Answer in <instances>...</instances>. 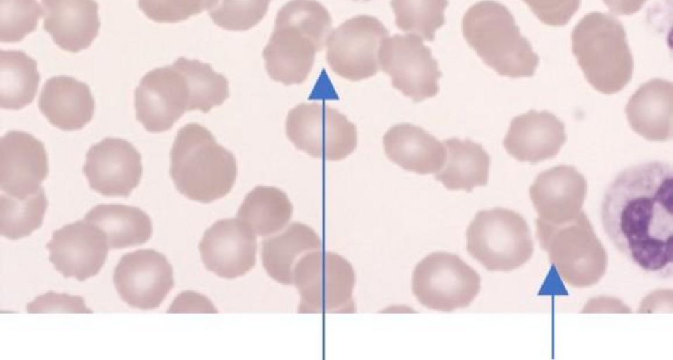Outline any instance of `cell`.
<instances>
[{
  "mask_svg": "<svg viewBox=\"0 0 673 360\" xmlns=\"http://www.w3.org/2000/svg\"><path fill=\"white\" fill-rule=\"evenodd\" d=\"M462 32L468 44L499 75H534L539 56L505 5L493 0L474 4L463 17Z\"/></svg>",
  "mask_w": 673,
  "mask_h": 360,
  "instance_id": "cell-3",
  "label": "cell"
},
{
  "mask_svg": "<svg viewBox=\"0 0 673 360\" xmlns=\"http://www.w3.org/2000/svg\"><path fill=\"white\" fill-rule=\"evenodd\" d=\"M352 1L354 2H358V3H366V2L371 1V0H352Z\"/></svg>",
  "mask_w": 673,
  "mask_h": 360,
  "instance_id": "cell-36",
  "label": "cell"
},
{
  "mask_svg": "<svg viewBox=\"0 0 673 360\" xmlns=\"http://www.w3.org/2000/svg\"><path fill=\"white\" fill-rule=\"evenodd\" d=\"M647 0H603L610 11L617 15H629L639 11Z\"/></svg>",
  "mask_w": 673,
  "mask_h": 360,
  "instance_id": "cell-35",
  "label": "cell"
},
{
  "mask_svg": "<svg viewBox=\"0 0 673 360\" xmlns=\"http://www.w3.org/2000/svg\"><path fill=\"white\" fill-rule=\"evenodd\" d=\"M448 0H392L395 23L406 32H414L428 41L435 39V31L445 23L444 11Z\"/></svg>",
  "mask_w": 673,
  "mask_h": 360,
  "instance_id": "cell-28",
  "label": "cell"
},
{
  "mask_svg": "<svg viewBox=\"0 0 673 360\" xmlns=\"http://www.w3.org/2000/svg\"><path fill=\"white\" fill-rule=\"evenodd\" d=\"M292 214L293 205L283 191L257 186L246 195L236 217L255 235L266 237L284 229Z\"/></svg>",
  "mask_w": 673,
  "mask_h": 360,
  "instance_id": "cell-25",
  "label": "cell"
},
{
  "mask_svg": "<svg viewBox=\"0 0 673 360\" xmlns=\"http://www.w3.org/2000/svg\"><path fill=\"white\" fill-rule=\"evenodd\" d=\"M446 150L444 162L434 175L450 191L471 192L476 186H485L489 179L490 156L482 146L471 139L454 137L443 141Z\"/></svg>",
  "mask_w": 673,
  "mask_h": 360,
  "instance_id": "cell-23",
  "label": "cell"
},
{
  "mask_svg": "<svg viewBox=\"0 0 673 360\" xmlns=\"http://www.w3.org/2000/svg\"><path fill=\"white\" fill-rule=\"evenodd\" d=\"M84 219L105 233L110 249L141 245L146 243L152 235L150 217L136 207L122 204H101L89 211Z\"/></svg>",
  "mask_w": 673,
  "mask_h": 360,
  "instance_id": "cell-24",
  "label": "cell"
},
{
  "mask_svg": "<svg viewBox=\"0 0 673 360\" xmlns=\"http://www.w3.org/2000/svg\"><path fill=\"white\" fill-rule=\"evenodd\" d=\"M411 288L423 306L451 312L470 305L480 290V277L458 255L436 252L417 264Z\"/></svg>",
  "mask_w": 673,
  "mask_h": 360,
  "instance_id": "cell-7",
  "label": "cell"
},
{
  "mask_svg": "<svg viewBox=\"0 0 673 360\" xmlns=\"http://www.w3.org/2000/svg\"><path fill=\"white\" fill-rule=\"evenodd\" d=\"M271 0H219L208 11L219 27L232 31H244L256 25L265 15Z\"/></svg>",
  "mask_w": 673,
  "mask_h": 360,
  "instance_id": "cell-31",
  "label": "cell"
},
{
  "mask_svg": "<svg viewBox=\"0 0 673 360\" xmlns=\"http://www.w3.org/2000/svg\"><path fill=\"white\" fill-rule=\"evenodd\" d=\"M673 86L669 81L653 79L643 84L629 98L625 108L632 129L649 141H664L672 137Z\"/></svg>",
  "mask_w": 673,
  "mask_h": 360,
  "instance_id": "cell-20",
  "label": "cell"
},
{
  "mask_svg": "<svg viewBox=\"0 0 673 360\" xmlns=\"http://www.w3.org/2000/svg\"><path fill=\"white\" fill-rule=\"evenodd\" d=\"M39 81L36 60L20 50H1V108L19 110L31 103Z\"/></svg>",
  "mask_w": 673,
  "mask_h": 360,
  "instance_id": "cell-26",
  "label": "cell"
},
{
  "mask_svg": "<svg viewBox=\"0 0 673 360\" xmlns=\"http://www.w3.org/2000/svg\"><path fill=\"white\" fill-rule=\"evenodd\" d=\"M169 174L177 191L209 203L226 195L237 176L233 154L206 127L189 123L178 131L170 151Z\"/></svg>",
  "mask_w": 673,
  "mask_h": 360,
  "instance_id": "cell-2",
  "label": "cell"
},
{
  "mask_svg": "<svg viewBox=\"0 0 673 360\" xmlns=\"http://www.w3.org/2000/svg\"><path fill=\"white\" fill-rule=\"evenodd\" d=\"M191 89L181 57L146 74L134 91L136 118L149 132L169 130L191 110Z\"/></svg>",
  "mask_w": 673,
  "mask_h": 360,
  "instance_id": "cell-9",
  "label": "cell"
},
{
  "mask_svg": "<svg viewBox=\"0 0 673 360\" xmlns=\"http://www.w3.org/2000/svg\"><path fill=\"white\" fill-rule=\"evenodd\" d=\"M46 248L56 270L79 281L98 274L109 249L105 233L84 219L55 230Z\"/></svg>",
  "mask_w": 673,
  "mask_h": 360,
  "instance_id": "cell-13",
  "label": "cell"
},
{
  "mask_svg": "<svg viewBox=\"0 0 673 360\" xmlns=\"http://www.w3.org/2000/svg\"><path fill=\"white\" fill-rule=\"evenodd\" d=\"M199 250L208 271L232 279L245 275L255 266L257 239L253 231L238 218L224 219L205 231Z\"/></svg>",
  "mask_w": 673,
  "mask_h": 360,
  "instance_id": "cell-14",
  "label": "cell"
},
{
  "mask_svg": "<svg viewBox=\"0 0 673 360\" xmlns=\"http://www.w3.org/2000/svg\"><path fill=\"white\" fill-rule=\"evenodd\" d=\"M47 206L48 201L43 187L24 198H16L1 193V235L11 240L30 236L42 225Z\"/></svg>",
  "mask_w": 673,
  "mask_h": 360,
  "instance_id": "cell-27",
  "label": "cell"
},
{
  "mask_svg": "<svg viewBox=\"0 0 673 360\" xmlns=\"http://www.w3.org/2000/svg\"><path fill=\"white\" fill-rule=\"evenodd\" d=\"M382 68L390 76L392 86L415 103L439 92L442 73L437 60L420 37L395 36L383 58Z\"/></svg>",
  "mask_w": 673,
  "mask_h": 360,
  "instance_id": "cell-11",
  "label": "cell"
},
{
  "mask_svg": "<svg viewBox=\"0 0 673 360\" xmlns=\"http://www.w3.org/2000/svg\"><path fill=\"white\" fill-rule=\"evenodd\" d=\"M38 103L48 121L63 131L83 128L92 119L95 105L89 86L65 75L46 80Z\"/></svg>",
  "mask_w": 673,
  "mask_h": 360,
  "instance_id": "cell-18",
  "label": "cell"
},
{
  "mask_svg": "<svg viewBox=\"0 0 673 360\" xmlns=\"http://www.w3.org/2000/svg\"><path fill=\"white\" fill-rule=\"evenodd\" d=\"M83 167L91 189L108 197H128L143 172L141 155L129 141L107 137L91 146Z\"/></svg>",
  "mask_w": 673,
  "mask_h": 360,
  "instance_id": "cell-12",
  "label": "cell"
},
{
  "mask_svg": "<svg viewBox=\"0 0 673 360\" xmlns=\"http://www.w3.org/2000/svg\"><path fill=\"white\" fill-rule=\"evenodd\" d=\"M49 172L41 141L21 131H10L0 140V188L3 193L24 198L37 192Z\"/></svg>",
  "mask_w": 673,
  "mask_h": 360,
  "instance_id": "cell-15",
  "label": "cell"
},
{
  "mask_svg": "<svg viewBox=\"0 0 673 360\" xmlns=\"http://www.w3.org/2000/svg\"><path fill=\"white\" fill-rule=\"evenodd\" d=\"M605 233L615 248L643 271L672 275L673 172L653 161L622 171L601 207Z\"/></svg>",
  "mask_w": 673,
  "mask_h": 360,
  "instance_id": "cell-1",
  "label": "cell"
},
{
  "mask_svg": "<svg viewBox=\"0 0 673 360\" xmlns=\"http://www.w3.org/2000/svg\"><path fill=\"white\" fill-rule=\"evenodd\" d=\"M572 53L587 82L597 91L611 94L630 81L633 58L622 22L608 13L592 12L574 27Z\"/></svg>",
  "mask_w": 673,
  "mask_h": 360,
  "instance_id": "cell-4",
  "label": "cell"
},
{
  "mask_svg": "<svg viewBox=\"0 0 673 360\" xmlns=\"http://www.w3.org/2000/svg\"><path fill=\"white\" fill-rule=\"evenodd\" d=\"M321 242L314 229L293 222L262 242V265L269 276L283 285L293 284L295 264L305 255L320 250Z\"/></svg>",
  "mask_w": 673,
  "mask_h": 360,
  "instance_id": "cell-22",
  "label": "cell"
},
{
  "mask_svg": "<svg viewBox=\"0 0 673 360\" xmlns=\"http://www.w3.org/2000/svg\"><path fill=\"white\" fill-rule=\"evenodd\" d=\"M544 24L566 25L579 8L581 0H523Z\"/></svg>",
  "mask_w": 673,
  "mask_h": 360,
  "instance_id": "cell-33",
  "label": "cell"
},
{
  "mask_svg": "<svg viewBox=\"0 0 673 360\" xmlns=\"http://www.w3.org/2000/svg\"><path fill=\"white\" fill-rule=\"evenodd\" d=\"M181 58L191 89V110L206 113L221 105L229 96L226 78L214 72L208 63Z\"/></svg>",
  "mask_w": 673,
  "mask_h": 360,
  "instance_id": "cell-29",
  "label": "cell"
},
{
  "mask_svg": "<svg viewBox=\"0 0 673 360\" xmlns=\"http://www.w3.org/2000/svg\"><path fill=\"white\" fill-rule=\"evenodd\" d=\"M286 134L298 150L331 161L346 158L357 143L355 125L336 109L317 103L292 108L286 117Z\"/></svg>",
  "mask_w": 673,
  "mask_h": 360,
  "instance_id": "cell-8",
  "label": "cell"
},
{
  "mask_svg": "<svg viewBox=\"0 0 673 360\" xmlns=\"http://www.w3.org/2000/svg\"><path fill=\"white\" fill-rule=\"evenodd\" d=\"M219 0H138L139 8L150 20L158 22L185 20L203 10L210 11Z\"/></svg>",
  "mask_w": 673,
  "mask_h": 360,
  "instance_id": "cell-32",
  "label": "cell"
},
{
  "mask_svg": "<svg viewBox=\"0 0 673 360\" xmlns=\"http://www.w3.org/2000/svg\"><path fill=\"white\" fill-rule=\"evenodd\" d=\"M43 28L62 49L77 53L88 48L100 27L94 0H41Z\"/></svg>",
  "mask_w": 673,
  "mask_h": 360,
  "instance_id": "cell-17",
  "label": "cell"
},
{
  "mask_svg": "<svg viewBox=\"0 0 673 360\" xmlns=\"http://www.w3.org/2000/svg\"><path fill=\"white\" fill-rule=\"evenodd\" d=\"M28 313H92L86 307L84 299L80 296H71L65 293H56L49 291L39 295L26 306Z\"/></svg>",
  "mask_w": 673,
  "mask_h": 360,
  "instance_id": "cell-34",
  "label": "cell"
},
{
  "mask_svg": "<svg viewBox=\"0 0 673 360\" xmlns=\"http://www.w3.org/2000/svg\"><path fill=\"white\" fill-rule=\"evenodd\" d=\"M587 188L582 174L572 166L561 165L539 173L529 194L539 214L549 217L579 210Z\"/></svg>",
  "mask_w": 673,
  "mask_h": 360,
  "instance_id": "cell-21",
  "label": "cell"
},
{
  "mask_svg": "<svg viewBox=\"0 0 673 360\" xmlns=\"http://www.w3.org/2000/svg\"><path fill=\"white\" fill-rule=\"evenodd\" d=\"M468 254L490 271H510L534 251L529 226L516 212L501 207L479 211L466 232Z\"/></svg>",
  "mask_w": 673,
  "mask_h": 360,
  "instance_id": "cell-5",
  "label": "cell"
},
{
  "mask_svg": "<svg viewBox=\"0 0 673 360\" xmlns=\"http://www.w3.org/2000/svg\"><path fill=\"white\" fill-rule=\"evenodd\" d=\"M565 141V125L553 113L530 110L511 120L503 146L518 161L536 164L555 157Z\"/></svg>",
  "mask_w": 673,
  "mask_h": 360,
  "instance_id": "cell-16",
  "label": "cell"
},
{
  "mask_svg": "<svg viewBox=\"0 0 673 360\" xmlns=\"http://www.w3.org/2000/svg\"><path fill=\"white\" fill-rule=\"evenodd\" d=\"M387 158L404 170L421 175L438 172L446 156L443 143L421 127L400 123L384 134Z\"/></svg>",
  "mask_w": 673,
  "mask_h": 360,
  "instance_id": "cell-19",
  "label": "cell"
},
{
  "mask_svg": "<svg viewBox=\"0 0 673 360\" xmlns=\"http://www.w3.org/2000/svg\"><path fill=\"white\" fill-rule=\"evenodd\" d=\"M113 279L121 299L141 310L158 308L174 285L171 264L165 255L152 249L124 255Z\"/></svg>",
  "mask_w": 673,
  "mask_h": 360,
  "instance_id": "cell-10",
  "label": "cell"
},
{
  "mask_svg": "<svg viewBox=\"0 0 673 360\" xmlns=\"http://www.w3.org/2000/svg\"><path fill=\"white\" fill-rule=\"evenodd\" d=\"M293 284L300 296L299 313H354L355 274L342 256L320 250L302 256L294 267Z\"/></svg>",
  "mask_w": 673,
  "mask_h": 360,
  "instance_id": "cell-6",
  "label": "cell"
},
{
  "mask_svg": "<svg viewBox=\"0 0 673 360\" xmlns=\"http://www.w3.org/2000/svg\"><path fill=\"white\" fill-rule=\"evenodd\" d=\"M1 42L21 41L34 31L43 9L37 0H1Z\"/></svg>",
  "mask_w": 673,
  "mask_h": 360,
  "instance_id": "cell-30",
  "label": "cell"
}]
</instances>
